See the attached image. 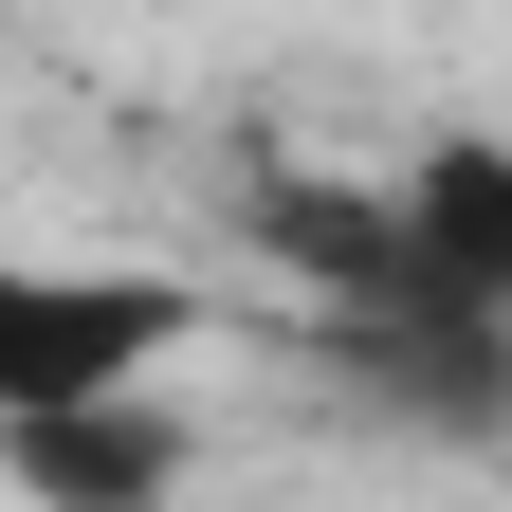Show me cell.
<instances>
[{
	"mask_svg": "<svg viewBox=\"0 0 512 512\" xmlns=\"http://www.w3.org/2000/svg\"><path fill=\"white\" fill-rule=\"evenodd\" d=\"M202 348V293L128 275V256H0V439L74 421V403H147V366Z\"/></svg>",
	"mask_w": 512,
	"mask_h": 512,
	"instance_id": "1",
	"label": "cell"
},
{
	"mask_svg": "<svg viewBox=\"0 0 512 512\" xmlns=\"http://www.w3.org/2000/svg\"><path fill=\"white\" fill-rule=\"evenodd\" d=\"M0 476H19V512H183L202 421H183V403H74V421L0 439Z\"/></svg>",
	"mask_w": 512,
	"mask_h": 512,
	"instance_id": "3",
	"label": "cell"
},
{
	"mask_svg": "<svg viewBox=\"0 0 512 512\" xmlns=\"http://www.w3.org/2000/svg\"><path fill=\"white\" fill-rule=\"evenodd\" d=\"M330 366L366 384L384 421L458 439V458H494V439H512V330H330Z\"/></svg>",
	"mask_w": 512,
	"mask_h": 512,
	"instance_id": "4",
	"label": "cell"
},
{
	"mask_svg": "<svg viewBox=\"0 0 512 512\" xmlns=\"http://www.w3.org/2000/svg\"><path fill=\"white\" fill-rule=\"evenodd\" d=\"M348 330H512V128H439L384 165V311Z\"/></svg>",
	"mask_w": 512,
	"mask_h": 512,
	"instance_id": "2",
	"label": "cell"
}]
</instances>
